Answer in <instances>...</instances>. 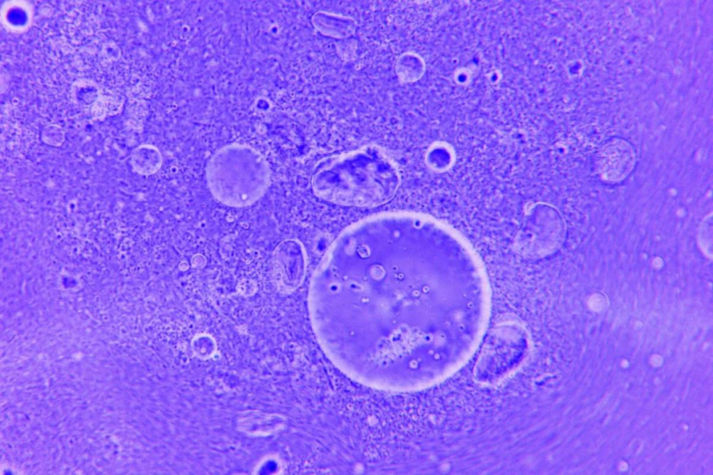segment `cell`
I'll use <instances>...</instances> for the list:
<instances>
[{"label":"cell","instance_id":"obj_7","mask_svg":"<svg viewBox=\"0 0 713 475\" xmlns=\"http://www.w3.org/2000/svg\"><path fill=\"white\" fill-rule=\"evenodd\" d=\"M634 159L629 151H604L600 157L597 171L601 178L610 182H619L630 174Z\"/></svg>","mask_w":713,"mask_h":475},{"label":"cell","instance_id":"obj_3","mask_svg":"<svg viewBox=\"0 0 713 475\" xmlns=\"http://www.w3.org/2000/svg\"><path fill=\"white\" fill-rule=\"evenodd\" d=\"M205 178L210 193L219 202L244 208L264 196L270 185L271 171L258 151L234 143L213 155L207 164Z\"/></svg>","mask_w":713,"mask_h":475},{"label":"cell","instance_id":"obj_6","mask_svg":"<svg viewBox=\"0 0 713 475\" xmlns=\"http://www.w3.org/2000/svg\"><path fill=\"white\" fill-rule=\"evenodd\" d=\"M306 268L303 247L295 240L280 242L272 254V277L281 293H290L301 283Z\"/></svg>","mask_w":713,"mask_h":475},{"label":"cell","instance_id":"obj_10","mask_svg":"<svg viewBox=\"0 0 713 475\" xmlns=\"http://www.w3.org/2000/svg\"><path fill=\"white\" fill-rule=\"evenodd\" d=\"M421 68L422 64L415 55L406 53L398 60L395 70L401 81L410 82L418 78L422 71Z\"/></svg>","mask_w":713,"mask_h":475},{"label":"cell","instance_id":"obj_12","mask_svg":"<svg viewBox=\"0 0 713 475\" xmlns=\"http://www.w3.org/2000/svg\"><path fill=\"white\" fill-rule=\"evenodd\" d=\"M44 141L49 144L57 145L61 143L63 139V132L57 127H49L43 132Z\"/></svg>","mask_w":713,"mask_h":475},{"label":"cell","instance_id":"obj_8","mask_svg":"<svg viewBox=\"0 0 713 475\" xmlns=\"http://www.w3.org/2000/svg\"><path fill=\"white\" fill-rule=\"evenodd\" d=\"M313 22L322 34L335 38H345L352 35L355 22L351 18L330 13H317Z\"/></svg>","mask_w":713,"mask_h":475},{"label":"cell","instance_id":"obj_11","mask_svg":"<svg viewBox=\"0 0 713 475\" xmlns=\"http://www.w3.org/2000/svg\"><path fill=\"white\" fill-rule=\"evenodd\" d=\"M712 218L707 216L703 221L699 231V242L703 251L711 255L712 251Z\"/></svg>","mask_w":713,"mask_h":475},{"label":"cell","instance_id":"obj_4","mask_svg":"<svg viewBox=\"0 0 713 475\" xmlns=\"http://www.w3.org/2000/svg\"><path fill=\"white\" fill-rule=\"evenodd\" d=\"M531 340L526 328L514 320L492 328L487 336L474 368L480 383L496 384L516 371L528 358Z\"/></svg>","mask_w":713,"mask_h":475},{"label":"cell","instance_id":"obj_9","mask_svg":"<svg viewBox=\"0 0 713 475\" xmlns=\"http://www.w3.org/2000/svg\"><path fill=\"white\" fill-rule=\"evenodd\" d=\"M162 158L159 150L151 145H143L134 150L132 155V164L134 170L141 175H152L159 171Z\"/></svg>","mask_w":713,"mask_h":475},{"label":"cell","instance_id":"obj_5","mask_svg":"<svg viewBox=\"0 0 713 475\" xmlns=\"http://www.w3.org/2000/svg\"><path fill=\"white\" fill-rule=\"evenodd\" d=\"M565 225L560 212L547 203H536L525 214L514 240L516 251L527 259L546 257L562 244Z\"/></svg>","mask_w":713,"mask_h":475},{"label":"cell","instance_id":"obj_1","mask_svg":"<svg viewBox=\"0 0 713 475\" xmlns=\"http://www.w3.org/2000/svg\"><path fill=\"white\" fill-rule=\"evenodd\" d=\"M483 264L456 230L419 215L378 216L333 243L311 282L308 306L324 346H363L367 362L415 368L441 359L489 316Z\"/></svg>","mask_w":713,"mask_h":475},{"label":"cell","instance_id":"obj_2","mask_svg":"<svg viewBox=\"0 0 713 475\" xmlns=\"http://www.w3.org/2000/svg\"><path fill=\"white\" fill-rule=\"evenodd\" d=\"M400 183L399 171L383 152L368 146L329 159L316 169L312 187L338 205L373 208L390 201Z\"/></svg>","mask_w":713,"mask_h":475}]
</instances>
